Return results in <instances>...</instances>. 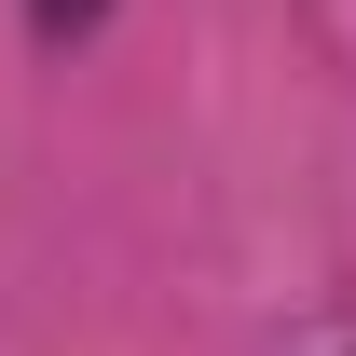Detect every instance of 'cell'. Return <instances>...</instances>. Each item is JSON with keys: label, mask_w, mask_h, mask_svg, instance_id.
Wrapping results in <instances>:
<instances>
[{"label": "cell", "mask_w": 356, "mask_h": 356, "mask_svg": "<svg viewBox=\"0 0 356 356\" xmlns=\"http://www.w3.org/2000/svg\"><path fill=\"white\" fill-rule=\"evenodd\" d=\"M83 14H96V0H42V28H83Z\"/></svg>", "instance_id": "obj_1"}]
</instances>
